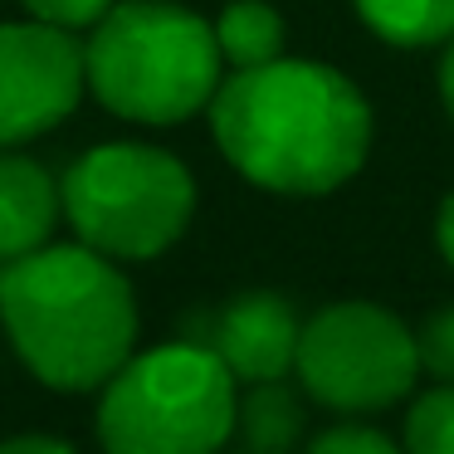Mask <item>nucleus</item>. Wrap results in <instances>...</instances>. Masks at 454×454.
<instances>
[{"mask_svg":"<svg viewBox=\"0 0 454 454\" xmlns=\"http://www.w3.org/2000/svg\"><path fill=\"white\" fill-rule=\"evenodd\" d=\"M372 35L401 50H434L454 40V0H356Z\"/></svg>","mask_w":454,"mask_h":454,"instance_id":"11","label":"nucleus"},{"mask_svg":"<svg viewBox=\"0 0 454 454\" xmlns=\"http://www.w3.org/2000/svg\"><path fill=\"white\" fill-rule=\"evenodd\" d=\"M83 79L108 113L147 128L196 118L225 83L215 25L171 0H122L83 44Z\"/></svg>","mask_w":454,"mask_h":454,"instance_id":"3","label":"nucleus"},{"mask_svg":"<svg viewBox=\"0 0 454 454\" xmlns=\"http://www.w3.org/2000/svg\"><path fill=\"white\" fill-rule=\"evenodd\" d=\"M303 454H405V444H395L376 425L347 420V425H327L323 434H313Z\"/></svg>","mask_w":454,"mask_h":454,"instance_id":"15","label":"nucleus"},{"mask_svg":"<svg viewBox=\"0 0 454 454\" xmlns=\"http://www.w3.org/2000/svg\"><path fill=\"white\" fill-rule=\"evenodd\" d=\"M434 245H440L444 264L454 269V191H450V196H444L440 215H434Z\"/></svg>","mask_w":454,"mask_h":454,"instance_id":"18","label":"nucleus"},{"mask_svg":"<svg viewBox=\"0 0 454 454\" xmlns=\"http://www.w3.org/2000/svg\"><path fill=\"white\" fill-rule=\"evenodd\" d=\"M59 200L79 245L108 259H157L186 235L196 215V181L186 161L161 147L108 142L64 171Z\"/></svg>","mask_w":454,"mask_h":454,"instance_id":"5","label":"nucleus"},{"mask_svg":"<svg viewBox=\"0 0 454 454\" xmlns=\"http://www.w3.org/2000/svg\"><path fill=\"white\" fill-rule=\"evenodd\" d=\"M235 405V376L206 342H167L103 381L98 440L108 454H220Z\"/></svg>","mask_w":454,"mask_h":454,"instance_id":"4","label":"nucleus"},{"mask_svg":"<svg viewBox=\"0 0 454 454\" xmlns=\"http://www.w3.org/2000/svg\"><path fill=\"white\" fill-rule=\"evenodd\" d=\"M0 323L44 386L93 391L137 347V298L118 259L44 245L0 269Z\"/></svg>","mask_w":454,"mask_h":454,"instance_id":"2","label":"nucleus"},{"mask_svg":"<svg viewBox=\"0 0 454 454\" xmlns=\"http://www.w3.org/2000/svg\"><path fill=\"white\" fill-rule=\"evenodd\" d=\"M245 454H249V450H245Z\"/></svg>","mask_w":454,"mask_h":454,"instance_id":"20","label":"nucleus"},{"mask_svg":"<svg viewBox=\"0 0 454 454\" xmlns=\"http://www.w3.org/2000/svg\"><path fill=\"white\" fill-rule=\"evenodd\" d=\"M298 386L337 415H372L405 401L420 376L415 333L381 303H327L298 337Z\"/></svg>","mask_w":454,"mask_h":454,"instance_id":"6","label":"nucleus"},{"mask_svg":"<svg viewBox=\"0 0 454 454\" xmlns=\"http://www.w3.org/2000/svg\"><path fill=\"white\" fill-rule=\"evenodd\" d=\"M0 454H79V450L54 440V434H15V440H0Z\"/></svg>","mask_w":454,"mask_h":454,"instance_id":"17","label":"nucleus"},{"mask_svg":"<svg viewBox=\"0 0 454 454\" xmlns=\"http://www.w3.org/2000/svg\"><path fill=\"white\" fill-rule=\"evenodd\" d=\"M215 44L230 69H259L284 59V15L269 0H230L215 20Z\"/></svg>","mask_w":454,"mask_h":454,"instance_id":"12","label":"nucleus"},{"mask_svg":"<svg viewBox=\"0 0 454 454\" xmlns=\"http://www.w3.org/2000/svg\"><path fill=\"white\" fill-rule=\"evenodd\" d=\"M415 352H420V372H430L434 381L454 386V303L434 308L415 327Z\"/></svg>","mask_w":454,"mask_h":454,"instance_id":"14","label":"nucleus"},{"mask_svg":"<svg viewBox=\"0 0 454 454\" xmlns=\"http://www.w3.org/2000/svg\"><path fill=\"white\" fill-rule=\"evenodd\" d=\"M405 454H454V386L434 381L430 391H420L405 415L401 434Z\"/></svg>","mask_w":454,"mask_h":454,"instance_id":"13","label":"nucleus"},{"mask_svg":"<svg viewBox=\"0 0 454 454\" xmlns=\"http://www.w3.org/2000/svg\"><path fill=\"white\" fill-rule=\"evenodd\" d=\"M298 337H303V323H298L294 303L269 288H254V294L230 298L215 313V327H210V352L230 366L235 381H284L298 362Z\"/></svg>","mask_w":454,"mask_h":454,"instance_id":"8","label":"nucleus"},{"mask_svg":"<svg viewBox=\"0 0 454 454\" xmlns=\"http://www.w3.org/2000/svg\"><path fill=\"white\" fill-rule=\"evenodd\" d=\"M440 103H444V113H450V122H454V40L444 44V59H440Z\"/></svg>","mask_w":454,"mask_h":454,"instance_id":"19","label":"nucleus"},{"mask_svg":"<svg viewBox=\"0 0 454 454\" xmlns=\"http://www.w3.org/2000/svg\"><path fill=\"white\" fill-rule=\"evenodd\" d=\"M20 5L35 15V20L59 25V30H93L118 0H20Z\"/></svg>","mask_w":454,"mask_h":454,"instance_id":"16","label":"nucleus"},{"mask_svg":"<svg viewBox=\"0 0 454 454\" xmlns=\"http://www.w3.org/2000/svg\"><path fill=\"white\" fill-rule=\"evenodd\" d=\"M59 215L64 200L50 171L30 157L0 152V264H15V259L44 249Z\"/></svg>","mask_w":454,"mask_h":454,"instance_id":"9","label":"nucleus"},{"mask_svg":"<svg viewBox=\"0 0 454 454\" xmlns=\"http://www.w3.org/2000/svg\"><path fill=\"white\" fill-rule=\"evenodd\" d=\"M235 434L249 454H288L303 434V405L294 386L284 381H254L235 405Z\"/></svg>","mask_w":454,"mask_h":454,"instance_id":"10","label":"nucleus"},{"mask_svg":"<svg viewBox=\"0 0 454 454\" xmlns=\"http://www.w3.org/2000/svg\"><path fill=\"white\" fill-rule=\"evenodd\" d=\"M215 147L274 196H327L362 171L372 108L347 74L313 59L235 69L210 98Z\"/></svg>","mask_w":454,"mask_h":454,"instance_id":"1","label":"nucleus"},{"mask_svg":"<svg viewBox=\"0 0 454 454\" xmlns=\"http://www.w3.org/2000/svg\"><path fill=\"white\" fill-rule=\"evenodd\" d=\"M83 89L89 79L74 30L44 20L0 25V152L59 128Z\"/></svg>","mask_w":454,"mask_h":454,"instance_id":"7","label":"nucleus"}]
</instances>
